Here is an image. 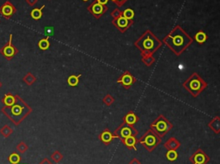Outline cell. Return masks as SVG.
I'll list each match as a JSON object with an SVG mask.
<instances>
[{
  "label": "cell",
  "mask_w": 220,
  "mask_h": 164,
  "mask_svg": "<svg viewBox=\"0 0 220 164\" xmlns=\"http://www.w3.org/2000/svg\"><path fill=\"white\" fill-rule=\"evenodd\" d=\"M164 42L176 56H180L192 43V39L181 27H176L164 38Z\"/></svg>",
  "instance_id": "1"
},
{
  "label": "cell",
  "mask_w": 220,
  "mask_h": 164,
  "mask_svg": "<svg viewBox=\"0 0 220 164\" xmlns=\"http://www.w3.org/2000/svg\"><path fill=\"white\" fill-rule=\"evenodd\" d=\"M15 95V102L10 107H3L1 108V111L14 125H18L32 113V108L19 95Z\"/></svg>",
  "instance_id": "2"
},
{
  "label": "cell",
  "mask_w": 220,
  "mask_h": 164,
  "mask_svg": "<svg viewBox=\"0 0 220 164\" xmlns=\"http://www.w3.org/2000/svg\"><path fill=\"white\" fill-rule=\"evenodd\" d=\"M135 46L142 52V55H152L161 48L162 41H160L151 31L148 30L135 42Z\"/></svg>",
  "instance_id": "3"
},
{
  "label": "cell",
  "mask_w": 220,
  "mask_h": 164,
  "mask_svg": "<svg viewBox=\"0 0 220 164\" xmlns=\"http://www.w3.org/2000/svg\"><path fill=\"white\" fill-rule=\"evenodd\" d=\"M183 87L191 95L197 97L207 87L206 82L197 73H193L183 83Z\"/></svg>",
  "instance_id": "4"
},
{
  "label": "cell",
  "mask_w": 220,
  "mask_h": 164,
  "mask_svg": "<svg viewBox=\"0 0 220 164\" xmlns=\"http://www.w3.org/2000/svg\"><path fill=\"white\" fill-rule=\"evenodd\" d=\"M171 127H172L171 123L162 114H160L159 116L152 122V124H151V128L158 136H164V134L168 132Z\"/></svg>",
  "instance_id": "5"
},
{
  "label": "cell",
  "mask_w": 220,
  "mask_h": 164,
  "mask_svg": "<svg viewBox=\"0 0 220 164\" xmlns=\"http://www.w3.org/2000/svg\"><path fill=\"white\" fill-rule=\"evenodd\" d=\"M160 138L153 131H148L145 135H144L139 143L143 144L149 151H152L160 143Z\"/></svg>",
  "instance_id": "6"
},
{
  "label": "cell",
  "mask_w": 220,
  "mask_h": 164,
  "mask_svg": "<svg viewBox=\"0 0 220 164\" xmlns=\"http://www.w3.org/2000/svg\"><path fill=\"white\" fill-rule=\"evenodd\" d=\"M12 34L10 35V40L3 48H0V53L5 57L7 60H11L18 53V49L12 43Z\"/></svg>",
  "instance_id": "7"
},
{
  "label": "cell",
  "mask_w": 220,
  "mask_h": 164,
  "mask_svg": "<svg viewBox=\"0 0 220 164\" xmlns=\"http://www.w3.org/2000/svg\"><path fill=\"white\" fill-rule=\"evenodd\" d=\"M114 134H115V136H114L115 138L124 139L129 136H135L137 134V131L135 130L133 125H129L124 123L115 131Z\"/></svg>",
  "instance_id": "8"
},
{
  "label": "cell",
  "mask_w": 220,
  "mask_h": 164,
  "mask_svg": "<svg viewBox=\"0 0 220 164\" xmlns=\"http://www.w3.org/2000/svg\"><path fill=\"white\" fill-rule=\"evenodd\" d=\"M16 12H17V8L10 1H6L4 3V5L0 6V15L4 17L5 19L11 18L16 14Z\"/></svg>",
  "instance_id": "9"
},
{
  "label": "cell",
  "mask_w": 220,
  "mask_h": 164,
  "mask_svg": "<svg viewBox=\"0 0 220 164\" xmlns=\"http://www.w3.org/2000/svg\"><path fill=\"white\" fill-rule=\"evenodd\" d=\"M135 82H136V79L128 71H125V73L117 80V82L121 83V85H123L125 89H129Z\"/></svg>",
  "instance_id": "10"
},
{
  "label": "cell",
  "mask_w": 220,
  "mask_h": 164,
  "mask_svg": "<svg viewBox=\"0 0 220 164\" xmlns=\"http://www.w3.org/2000/svg\"><path fill=\"white\" fill-rule=\"evenodd\" d=\"M106 10L107 9L104 5H100L97 2H95L89 7V10L96 17H99L100 16H102L106 11Z\"/></svg>",
  "instance_id": "11"
},
{
  "label": "cell",
  "mask_w": 220,
  "mask_h": 164,
  "mask_svg": "<svg viewBox=\"0 0 220 164\" xmlns=\"http://www.w3.org/2000/svg\"><path fill=\"white\" fill-rule=\"evenodd\" d=\"M114 24H115V26H116L120 30L123 32V31L126 30V29H128V27L132 24V22H130V20H127V19L124 17L123 16H121V17H119L117 18L116 22H115Z\"/></svg>",
  "instance_id": "12"
},
{
  "label": "cell",
  "mask_w": 220,
  "mask_h": 164,
  "mask_svg": "<svg viewBox=\"0 0 220 164\" xmlns=\"http://www.w3.org/2000/svg\"><path fill=\"white\" fill-rule=\"evenodd\" d=\"M192 161H194V164H205L208 161V157L203 151H198L192 157Z\"/></svg>",
  "instance_id": "13"
},
{
  "label": "cell",
  "mask_w": 220,
  "mask_h": 164,
  "mask_svg": "<svg viewBox=\"0 0 220 164\" xmlns=\"http://www.w3.org/2000/svg\"><path fill=\"white\" fill-rule=\"evenodd\" d=\"M124 123L129 125H133L138 120V118L133 112H129L125 117H124Z\"/></svg>",
  "instance_id": "14"
},
{
  "label": "cell",
  "mask_w": 220,
  "mask_h": 164,
  "mask_svg": "<svg viewBox=\"0 0 220 164\" xmlns=\"http://www.w3.org/2000/svg\"><path fill=\"white\" fill-rule=\"evenodd\" d=\"M16 101V95H12L11 93H7L4 95V97L2 98V102L5 104L6 107H10Z\"/></svg>",
  "instance_id": "15"
},
{
  "label": "cell",
  "mask_w": 220,
  "mask_h": 164,
  "mask_svg": "<svg viewBox=\"0 0 220 164\" xmlns=\"http://www.w3.org/2000/svg\"><path fill=\"white\" fill-rule=\"evenodd\" d=\"M114 138H115V137H114L109 131H108V130H105L102 133V135H101V140H102L104 143H106V144L109 143Z\"/></svg>",
  "instance_id": "16"
},
{
  "label": "cell",
  "mask_w": 220,
  "mask_h": 164,
  "mask_svg": "<svg viewBox=\"0 0 220 164\" xmlns=\"http://www.w3.org/2000/svg\"><path fill=\"white\" fill-rule=\"evenodd\" d=\"M123 141L125 143V144L126 145L127 147H129V148H133V150H137L136 149V143H137V139L135 138L134 136H129V137H127V138H125L123 139Z\"/></svg>",
  "instance_id": "17"
},
{
  "label": "cell",
  "mask_w": 220,
  "mask_h": 164,
  "mask_svg": "<svg viewBox=\"0 0 220 164\" xmlns=\"http://www.w3.org/2000/svg\"><path fill=\"white\" fill-rule=\"evenodd\" d=\"M44 7H45V5L41 6V8H40V9L35 8L31 11V17L33 18L34 20H39V19H41V17H42V10L44 9Z\"/></svg>",
  "instance_id": "18"
},
{
  "label": "cell",
  "mask_w": 220,
  "mask_h": 164,
  "mask_svg": "<svg viewBox=\"0 0 220 164\" xmlns=\"http://www.w3.org/2000/svg\"><path fill=\"white\" fill-rule=\"evenodd\" d=\"M22 81L26 83L27 85H32V84H34L36 81V78H35V76L33 75L32 73L30 72H29V73H27L23 78H22Z\"/></svg>",
  "instance_id": "19"
},
{
  "label": "cell",
  "mask_w": 220,
  "mask_h": 164,
  "mask_svg": "<svg viewBox=\"0 0 220 164\" xmlns=\"http://www.w3.org/2000/svg\"><path fill=\"white\" fill-rule=\"evenodd\" d=\"M82 75L80 74V75H78V76H75V75H71V76H70L69 78L67 79V82H68V84H69L70 86L71 87H75L77 86L78 84V82H79V78L81 77Z\"/></svg>",
  "instance_id": "20"
},
{
  "label": "cell",
  "mask_w": 220,
  "mask_h": 164,
  "mask_svg": "<svg viewBox=\"0 0 220 164\" xmlns=\"http://www.w3.org/2000/svg\"><path fill=\"white\" fill-rule=\"evenodd\" d=\"M194 38H195V40H196L198 43L202 44L207 40V35H206L204 32H202V31H199V32H198V33L196 34Z\"/></svg>",
  "instance_id": "21"
},
{
  "label": "cell",
  "mask_w": 220,
  "mask_h": 164,
  "mask_svg": "<svg viewBox=\"0 0 220 164\" xmlns=\"http://www.w3.org/2000/svg\"><path fill=\"white\" fill-rule=\"evenodd\" d=\"M38 47L41 50H47L50 47V42L48 40V38H45V39H41L38 42Z\"/></svg>",
  "instance_id": "22"
},
{
  "label": "cell",
  "mask_w": 220,
  "mask_h": 164,
  "mask_svg": "<svg viewBox=\"0 0 220 164\" xmlns=\"http://www.w3.org/2000/svg\"><path fill=\"white\" fill-rule=\"evenodd\" d=\"M21 161V157L17 153H12L9 156V162L11 164H18Z\"/></svg>",
  "instance_id": "23"
},
{
  "label": "cell",
  "mask_w": 220,
  "mask_h": 164,
  "mask_svg": "<svg viewBox=\"0 0 220 164\" xmlns=\"http://www.w3.org/2000/svg\"><path fill=\"white\" fill-rule=\"evenodd\" d=\"M142 60L146 65H151L155 61V59L152 57L151 54H149V55H143Z\"/></svg>",
  "instance_id": "24"
},
{
  "label": "cell",
  "mask_w": 220,
  "mask_h": 164,
  "mask_svg": "<svg viewBox=\"0 0 220 164\" xmlns=\"http://www.w3.org/2000/svg\"><path fill=\"white\" fill-rule=\"evenodd\" d=\"M122 16L125 18H126L127 20H133V18L134 17V12L133 10L131 9H126L124 10V12L122 14Z\"/></svg>",
  "instance_id": "25"
},
{
  "label": "cell",
  "mask_w": 220,
  "mask_h": 164,
  "mask_svg": "<svg viewBox=\"0 0 220 164\" xmlns=\"http://www.w3.org/2000/svg\"><path fill=\"white\" fill-rule=\"evenodd\" d=\"M166 156H167V158H168V160H169V161H176L178 155H177L176 151H173L172 150V151H168V152H167Z\"/></svg>",
  "instance_id": "26"
},
{
  "label": "cell",
  "mask_w": 220,
  "mask_h": 164,
  "mask_svg": "<svg viewBox=\"0 0 220 164\" xmlns=\"http://www.w3.org/2000/svg\"><path fill=\"white\" fill-rule=\"evenodd\" d=\"M12 132H13V131H12V129L10 127L9 125H5V126L1 129V131H0V132L3 134L5 137H8L10 134L12 133Z\"/></svg>",
  "instance_id": "27"
},
{
  "label": "cell",
  "mask_w": 220,
  "mask_h": 164,
  "mask_svg": "<svg viewBox=\"0 0 220 164\" xmlns=\"http://www.w3.org/2000/svg\"><path fill=\"white\" fill-rule=\"evenodd\" d=\"M18 149H19V151H21V152H24V151L26 150V146H25V144L24 143H20V145L18 146Z\"/></svg>",
  "instance_id": "28"
},
{
  "label": "cell",
  "mask_w": 220,
  "mask_h": 164,
  "mask_svg": "<svg viewBox=\"0 0 220 164\" xmlns=\"http://www.w3.org/2000/svg\"><path fill=\"white\" fill-rule=\"evenodd\" d=\"M26 2L29 5L33 6V5H35L37 3V0H26Z\"/></svg>",
  "instance_id": "29"
},
{
  "label": "cell",
  "mask_w": 220,
  "mask_h": 164,
  "mask_svg": "<svg viewBox=\"0 0 220 164\" xmlns=\"http://www.w3.org/2000/svg\"><path fill=\"white\" fill-rule=\"evenodd\" d=\"M108 0H97V3H99L102 5H105L108 3Z\"/></svg>",
  "instance_id": "30"
},
{
  "label": "cell",
  "mask_w": 220,
  "mask_h": 164,
  "mask_svg": "<svg viewBox=\"0 0 220 164\" xmlns=\"http://www.w3.org/2000/svg\"><path fill=\"white\" fill-rule=\"evenodd\" d=\"M125 1H126V0H116V1H115V3H116V4H118L119 5H121L122 4H123V3H125Z\"/></svg>",
  "instance_id": "31"
},
{
  "label": "cell",
  "mask_w": 220,
  "mask_h": 164,
  "mask_svg": "<svg viewBox=\"0 0 220 164\" xmlns=\"http://www.w3.org/2000/svg\"><path fill=\"white\" fill-rule=\"evenodd\" d=\"M41 164H52V163H51L48 160H44L43 162H42Z\"/></svg>",
  "instance_id": "32"
},
{
  "label": "cell",
  "mask_w": 220,
  "mask_h": 164,
  "mask_svg": "<svg viewBox=\"0 0 220 164\" xmlns=\"http://www.w3.org/2000/svg\"><path fill=\"white\" fill-rule=\"evenodd\" d=\"M2 85H3V84H2V82H1V81H0V88L2 87Z\"/></svg>",
  "instance_id": "33"
},
{
  "label": "cell",
  "mask_w": 220,
  "mask_h": 164,
  "mask_svg": "<svg viewBox=\"0 0 220 164\" xmlns=\"http://www.w3.org/2000/svg\"><path fill=\"white\" fill-rule=\"evenodd\" d=\"M112 1H114V2H115V1H116V0H112Z\"/></svg>",
  "instance_id": "34"
},
{
  "label": "cell",
  "mask_w": 220,
  "mask_h": 164,
  "mask_svg": "<svg viewBox=\"0 0 220 164\" xmlns=\"http://www.w3.org/2000/svg\"><path fill=\"white\" fill-rule=\"evenodd\" d=\"M83 1H88V0H83Z\"/></svg>",
  "instance_id": "35"
}]
</instances>
